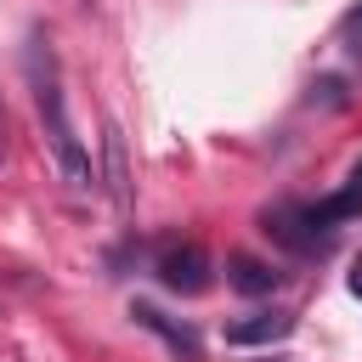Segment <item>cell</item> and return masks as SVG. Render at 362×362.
Masks as SVG:
<instances>
[{"label":"cell","mask_w":362,"mask_h":362,"mask_svg":"<svg viewBox=\"0 0 362 362\" xmlns=\"http://www.w3.org/2000/svg\"><path fill=\"white\" fill-rule=\"evenodd\" d=\"M28 85H34V107H40V124L51 136V153L68 175L74 192H90L96 187V170H90V153L79 147L74 124H68V107H62V79H57V57H51V40L34 34L28 40Z\"/></svg>","instance_id":"6da1fadb"},{"label":"cell","mask_w":362,"mask_h":362,"mask_svg":"<svg viewBox=\"0 0 362 362\" xmlns=\"http://www.w3.org/2000/svg\"><path fill=\"white\" fill-rule=\"evenodd\" d=\"M158 283L170 294H204L209 288V255L198 243H170L158 255Z\"/></svg>","instance_id":"3957f363"},{"label":"cell","mask_w":362,"mask_h":362,"mask_svg":"<svg viewBox=\"0 0 362 362\" xmlns=\"http://www.w3.org/2000/svg\"><path fill=\"white\" fill-rule=\"evenodd\" d=\"M0 158H6V107H0Z\"/></svg>","instance_id":"30bf717a"},{"label":"cell","mask_w":362,"mask_h":362,"mask_svg":"<svg viewBox=\"0 0 362 362\" xmlns=\"http://www.w3.org/2000/svg\"><path fill=\"white\" fill-rule=\"evenodd\" d=\"M305 215H311V226H317V232H334L339 221H356V215H362V164L351 170V181H345L334 198H322V204H305Z\"/></svg>","instance_id":"5b68a950"},{"label":"cell","mask_w":362,"mask_h":362,"mask_svg":"<svg viewBox=\"0 0 362 362\" xmlns=\"http://www.w3.org/2000/svg\"><path fill=\"white\" fill-rule=\"evenodd\" d=\"M260 232H266L272 243H283L288 255H322V249H328V232L311 226L305 204H266V209H260Z\"/></svg>","instance_id":"7a4b0ae2"},{"label":"cell","mask_w":362,"mask_h":362,"mask_svg":"<svg viewBox=\"0 0 362 362\" xmlns=\"http://www.w3.org/2000/svg\"><path fill=\"white\" fill-rule=\"evenodd\" d=\"M226 283H232L238 294H272V288H277V272H272L266 260H255V255H232V260H226Z\"/></svg>","instance_id":"ba28073f"},{"label":"cell","mask_w":362,"mask_h":362,"mask_svg":"<svg viewBox=\"0 0 362 362\" xmlns=\"http://www.w3.org/2000/svg\"><path fill=\"white\" fill-rule=\"evenodd\" d=\"M260 362H283V356H260Z\"/></svg>","instance_id":"8fae6325"},{"label":"cell","mask_w":362,"mask_h":362,"mask_svg":"<svg viewBox=\"0 0 362 362\" xmlns=\"http://www.w3.org/2000/svg\"><path fill=\"white\" fill-rule=\"evenodd\" d=\"M130 317H136V328L158 334L181 362H198V356H204V339H198V328H192V322H175V317H164V311H158V305H147V300H136V305H130Z\"/></svg>","instance_id":"277c9868"},{"label":"cell","mask_w":362,"mask_h":362,"mask_svg":"<svg viewBox=\"0 0 362 362\" xmlns=\"http://www.w3.org/2000/svg\"><path fill=\"white\" fill-rule=\"evenodd\" d=\"M339 34H345V40H362V6L345 17V28H339ZM356 51H362V45H356Z\"/></svg>","instance_id":"9c48e42d"},{"label":"cell","mask_w":362,"mask_h":362,"mask_svg":"<svg viewBox=\"0 0 362 362\" xmlns=\"http://www.w3.org/2000/svg\"><path fill=\"white\" fill-rule=\"evenodd\" d=\"M288 334H294L288 311H255V317L226 322V345H272V339H288Z\"/></svg>","instance_id":"8992f818"},{"label":"cell","mask_w":362,"mask_h":362,"mask_svg":"<svg viewBox=\"0 0 362 362\" xmlns=\"http://www.w3.org/2000/svg\"><path fill=\"white\" fill-rule=\"evenodd\" d=\"M102 158H107V198L119 209H130V164H124V136L113 119L102 124Z\"/></svg>","instance_id":"52a82bcc"}]
</instances>
